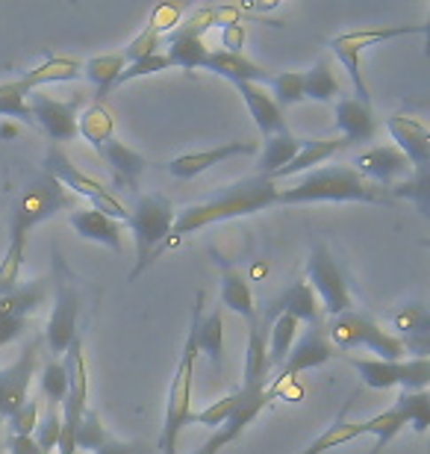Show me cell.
I'll return each mask as SVG.
<instances>
[{
	"label": "cell",
	"instance_id": "cell-1",
	"mask_svg": "<svg viewBox=\"0 0 430 454\" xmlns=\"http://www.w3.org/2000/svg\"><path fill=\"white\" fill-rule=\"evenodd\" d=\"M274 204H278V184H274L271 177H260V175L245 177L239 184L227 186L222 195L180 210L174 215V224H171L166 245H177L180 239H186V236H192L195 231H204V227L262 213Z\"/></svg>",
	"mask_w": 430,
	"mask_h": 454
},
{
	"label": "cell",
	"instance_id": "cell-2",
	"mask_svg": "<svg viewBox=\"0 0 430 454\" xmlns=\"http://www.w3.org/2000/svg\"><path fill=\"white\" fill-rule=\"evenodd\" d=\"M383 204L387 192L369 184L351 166H322L301 175L289 189H278V204Z\"/></svg>",
	"mask_w": 430,
	"mask_h": 454
},
{
	"label": "cell",
	"instance_id": "cell-3",
	"mask_svg": "<svg viewBox=\"0 0 430 454\" xmlns=\"http://www.w3.org/2000/svg\"><path fill=\"white\" fill-rule=\"evenodd\" d=\"M204 313V293H198L195 298V310H192V325L186 333V342H183L177 369L171 375V387H168V402H166V419H162V437H160V451L162 454H174L177 451V440L183 428L192 422V384H195V357H198V319Z\"/></svg>",
	"mask_w": 430,
	"mask_h": 454
},
{
	"label": "cell",
	"instance_id": "cell-4",
	"mask_svg": "<svg viewBox=\"0 0 430 454\" xmlns=\"http://www.w3.org/2000/svg\"><path fill=\"white\" fill-rule=\"evenodd\" d=\"M71 207V195L68 189L53 180L51 175H33L27 184L18 189L12 207H9V215H6V231H9V239H24L30 236L33 227H39L42 222L53 219L57 213L68 210Z\"/></svg>",
	"mask_w": 430,
	"mask_h": 454
},
{
	"label": "cell",
	"instance_id": "cell-5",
	"mask_svg": "<svg viewBox=\"0 0 430 454\" xmlns=\"http://www.w3.org/2000/svg\"><path fill=\"white\" fill-rule=\"evenodd\" d=\"M174 215L177 213H174V207L166 195H160V192L136 195V204L127 210V227H130L133 242H136V269L130 280L139 278L153 262V257L166 248Z\"/></svg>",
	"mask_w": 430,
	"mask_h": 454
},
{
	"label": "cell",
	"instance_id": "cell-6",
	"mask_svg": "<svg viewBox=\"0 0 430 454\" xmlns=\"http://www.w3.org/2000/svg\"><path fill=\"white\" fill-rule=\"evenodd\" d=\"M324 331L336 351L369 348L378 354V360H389V363L407 360V348H404V342H401V337L383 331L369 313L348 310L342 316H336Z\"/></svg>",
	"mask_w": 430,
	"mask_h": 454
},
{
	"label": "cell",
	"instance_id": "cell-7",
	"mask_svg": "<svg viewBox=\"0 0 430 454\" xmlns=\"http://www.w3.org/2000/svg\"><path fill=\"white\" fill-rule=\"evenodd\" d=\"M42 171L51 175L53 180H59L62 186L71 189L74 195L80 198H89L91 201V210L109 215L115 222H127V207L118 201V198L109 192V189L100 184V180L89 177L86 171H80L74 162L68 160V153L59 148V145H51L48 153H44V162H42Z\"/></svg>",
	"mask_w": 430,
	"mask_h": 454
},
{
	"label": "cell",
	"instance_id": "cell-8",
	"mask_svg": "<svg viewBox=\"0 0 430 454\" xmlns=\"http://www.w3.org/2000/svg\"><path fill=\"white\" fill-rule=\"evenodd\" d=\"M53 286H57V298H53V313L48 319V331H44V342H48L51 354H66V348L77 340V322H80V293L74 286V278L59 257V248H53Z\"/></svg>",
	"mask_w": 430,
	"mask_h": 454
},
{
	"label": "cell",
	"instance_id": "cell-9",
	"mask_svg": "<svg viewBox=\"0 0 430 454\" xmlns=\"http://www.w3.org/2000/svg\"><path fill=\"white\" fill-rule=\"evenodd\" d=\"M215 24H218V9L215 6H200L189 18H183L171 33L162 35L168 44V53H166L168 66L183 68V71H198L200 66H204V59L209 53L207 42H204V33Z\"/></svg>",
	"mask_w": 430,
	"mask_h": 454
},
{
	"label": "cell",
	"instance_id": "cell-10",
	"mask_svg": "<svg viewBox=\"0 0 430 454\" xmlns=\"http://www.w3.org/2000/svg\"><path fill=\"white\" fill-rule=\"evenodd\" d=\"M307 278H309V284H313L309 289H313L318 304H322V313H327L331 319L354 310V298H351V289H348V280L327 245H318V248L309 254Z\"/></svg>",
	"mask_w": 430,
	"mask_h": 454
},
{
	"label": "cell",
	"instance_id": "cell-11",
	"mask_svg": "<svg viewBox=\"0 0 430 454\" xmlns=\"http://www.w3.org/2000/svg\"><path fill=\"white\" fill-rule=\"evenodd\" d=\"M51 280L39 278L30 284H18L12 293L0 295V348L18 340L27 331L33 313H39V307L48 301Z\"/></svg>",
	"mask_w": 430,
	"mask_h": 454
},
{
	"label": "cell",
	"instance_id": "cell-12",
	"mask_svg": "<svg viewBox=\"0 0 430 454\" xmlns=\"http://www.w3.org/2000/svg\"><path fill=\"white\" fill-rule=\"evenodd\" d=\"M39 351L42 342L30 340L12 366L0 369V422H6L30 398V384L35 378V369H39Z\"/></svg>",
	"mask_w": 430,
	"mask_h": 454
},
{
	"label": "cell",
	"instance_id": "cell-13",
	"mask_svg": "<svg viewBox=\"0 0 430 454\" xmlns=\"http://www.w3.org/2000/svg\"><path fill=\"white\" fill-rule=\"evenodd\" d=\"M77 106L80 101H57V98L30 92L27 95V110L35 124L48 133L53 145L71 142L77 136Z\"/></svg>",
	"mask_w": 430,
	"mask_h": 454
},
{
	"label": "cell",
	"instance_id": "cell-14",
	"mask_svg": "<svg viewBox=\"0 0 430 454\" xmlns=\"http://www.w3.org/2000/svg\"><path fill=\"white\" fill-rule=\"evenodd\" d=\"M333 357H336V348L331 345V340H327L324 325H309L304 333H298L295 345H292V351L286 354V360H283L280 380H289L301 375V372L324 366V363Z\"/></svg>",
	"mask_w": 430,
	"mask_h": 454
},
{
	"label": "cell",
	"instance_id": "cell-15",
	"mask_svg": "<svg viewBox=\"0 0 430 454\" xmlns=\"http://www.w3.org/2000/svg\"><path fill=\"white\" fill-rule=\"evenodd\" d=\"M351 168L374 186H395L398 177H410V171H413L410 160L395 145H374V148L356 153Z\"/></svg>",
	"mask_w": 430,
	"mask_h": 454
},
{
	"label": "cell",
	"instance_id": "cell-16",
	"mask_svg": "<svg viewBox=\"0 0 430 454\" xmlns=\"http://www.w3.org/2000/svg\"><path fill=\"white\" fill-rule=\"evenodd\" d=\"M260 145L257 142H227V145H218V148H209V151H198V153H183V157H174L166 162V171L171 177L177 180H192L198 175H204L213 166L224 160H233V157H251L257 153Z\"/></svg>",
	"mask_w": 430,
	"mask_h": 454
},
{
	"label": "cell",
	"instance_id": "cell-17",
	"mask_svg": "<svg viewBox=\"0 0 430 454\" xmlns=\"http://www.w3.org/2000/svg\"><path fill=\"white\" fill-rule=\"evenodd\" d=\"M387 130L395 139V148L404 153L413 168H427L430 162V130L422 118L410 113H395L387 118Z\"/></svg>",
	"mask_w": 430,
	"mask_h": 454
},
{
	"label": "cell",
	"instance_id": "cell-18",
	"mask_svg": "<svg viewBox=\"0 0 430 454\" xmlns=\"http://www.w3.org/2000/svg\"><path fill=\"white\" fill-rule=\"evenodd\" d=\"M200 68L209 71V74H218V77L231 80L233 86H239V83H262L265 86V80L271 77L269 68L257 66V62L248 59L245 53H227L222 48L209 51Z\"/></svg>",
	"mask_w": 430,
	"mask_h": 454
},
{
	"label": "cell",
	"instance_id": "cell-19",
	"mask_svg": "<svg viewBox=\"0 0 430 454\" xmlns=\"http://www.w3.org/2000/svg\"><path fill=\"white\" fill-rule=\"evenodd\" d=\"M283 313L298 322H307V325H322V319H324L322 304H318V298L313 289H309L307 280H298V284H292L289 289H283V293L274 298V304L269 307L265 322H271L274 316H283Z\"/></svg>",
	"mask_w": 430,
	"mask_h": 454
},
{
	"label": "cell",
	"instance_id": "cell-20",
	"mask_svg": "<svg viewBox=\"0 0 430 454\" xmlns=\"http://www.w3.org/2000/svg\"><path fill=\"white\" fill-rule=\"evenodd\" d=\"M68 224L74 227L77 236H83L89 242H98V245H106L109 251L121 254L124 251V227L121 222L109 219V215L98 213V210H74L68 215Z\"/></svg>",
	"mask_w": 430,
	"mask_h": 454
},
{
	"label": "cell",
	"instance_id": "cell-21",
	"mask_svg": "<svg viewBox=\"0 0 430 454\" xmlns=\"http://www.w3.org/2000/svg\"><path fill=\"white\" fill-rule=\"evenodd\" d=\"M336 127L348 145L371 142L378 133V118L371 113V104H363L356 98H340L336 101Z\"/></svg>",
	"mask_w": 430,
	"mask_h": 454
},
{
	"label": "cell",
	"instance_id": "cell-22",
	"mask_svg": "<svg viewBox=\"0 0 430 454\" xmlns=\"http://www.w3.org/2000/svg\"><path fill=\"white\" fill-rule=\"evenodd\" d=\"M271 395H274L271 387H242L239 393H236V407H233L231 419L218 428L227 437V442H236L242 437L245 428L265 411V404L271 402Z\"/></svg>",
	"mask_w": 430,
	"mask_h": 454
},
{
	"label": "cell",
	"instance_id": "cell-23",
	"mask_svg": "<svg viewBox=\"0 0 430 454\" xmlns=\"http://www.w3.org/2000/svg\"><path fill=\"white\" fill-rule=\"evenodd\" d=\"M98 153L104 157L109 171H113L118 186H127L130 192L139 189V180L145 175V168H148V160H145L139 151L130 148V145L113 139V142H106L104 148H98Z\"/></svg>",
	"mask_w": 430,
	"mask_h": 454
},
{
	"label": "cell",
	"instance_id": "cell-24",
	"mask_svg": "<svg viewBox=\"0 0 430 454\" xmlns=\"http://www.w3.org/2000/svg\"><path fill=\"white\" fill-rule=\"evenodd\" d=\"M239 95L245 98V104H248V113L254 118V124H257V130L269 139V136H278L286 130V121H283V110L278 104L271 101L269 89L262 83H239Z\"/></svg>",
	"mask_w": 430,
	"mask_h": 454
},
{
	"label": "cell",
	"instance_id": "cell-25",
	"mask_svg": "<svg viewBox=\"0 0 430 454\" xmlns=\"http://www.w3.org/2000/svg\"><path fill=\"white\" fill-rule=\"evenodd\" d=\"M345 148H348V142L342 139V136H333V139H301V151L295 153V160H292L286 168H280L271 180L278 184V180H283V177L307 175V171L322 166V162L336 157V153L345 151Z\"/></svg>",
	"mask_w": 430,
	"mask_h": 454
},
{
	"label": "cell",
	"instance_id": "cell-26",
	"mask_svg": "<svg viewBox=\"0 0 430 454\" xmlns=\"http://www.w3.org/2000/svg\"><path fill=\"white\" fill-rule=\"evenodd\" d=\"M222 307H227V310H233V313H239L245 322H257L260 316H257V304H254V289L248 284V278L242 275L239 269H233V266H224L222 269Z\"/></svg>",
	"mask_w": 430,
	"mask_h": 454
},
{
	"label": "cell",
	"instance_id": "cell-27",
	"mask_svg": "<svg viewBox=\"0 0 430 454\" xmlns=\"http://www.w3.org/2000/svg\"><path fill=\"white\" fill-rule=\"evenodd\" d=\"M265 325L269 322H251L248 325V351H245V384L242 387H269L271 363H269V340H265Z\"/></svg>",
	"mask_w": 430,
	"mask_h": 454
},
{
	"label": "cell",
	"instance_id": "cell-28",
	"mask_svg": "<svg viewBox=\"0 0 430 454\" xmlns=\"http://www.w3.org/2000/svg\"><path fill=\"white\" fill-rule=\"evenodd\" d=\"M83 74V62L74 59V57H51L44 59L39 68L27 71L18 80L24 83L27 92H35L42 86H51V83H68V80H77Z\"/></svg>",
	"mask_w": 430,
	"mask_h": 454
},
{
	"label": "cell",
	"instance_id": "cell-29",
	"mask_svg": "<svg viewBox=\"0 0 430 454\" xmlns=\"http://www.w3.org/2000/svg\"><path fill=\"white\" fill-rule=\"evenodd\" d=\"M124 57L121 53H100L83 62V74L89 77V83L95 86V101L104 104V98L109 95V89L118 86V77L124 71Z\"/></svg>",
	"mask_w": 430,
	"mask_h": 454
},
{
	"label": "cell",
	"instance_id": "cell-30",
	"mask_svg": "<svg viewBox=\"0 0 430 454\" xmlns=\"http://www.w3.org/2000/svg\"><path fill=\"white\" fill-rule=\"evenodd\" d=\"M301 151V139L292 133H278V136H269L265 139V151L260 157V166H257V175L260 177H274L280 168H286L292 160H295V153Z\"/></svg>",
	"mask_w": 430,
	"mask_h": 454
},
{
	"label": "cell",
	"instance_id": "cell-31",
	"mask_svg": "<svg viewBox=\"0 0 430 454\" xmlns=\"http://www.w3.org/2000/svg\"><path fill=\"white\" fill-rule=\"evenodd\" d=\"M307 98L309 101H322V104L340 101L342 98V86H340V80H336L327 57L318 59L309 71H304V101Z\"/></svg>",
	"mask_w": 430,
	"mask_h": 454
},
{
	"label": "cell",
	"instance_id": "cell-32",
	"mask_svg": "<svg viewBox=\"0 0 430 454\" xmlns=\"http://www.w3.org/2000/svg\"><path fill=\"white\" fill-rule=\"evenodd\" d=\"M77 133L91 145V148H104L106 142H113L115 136V118L109 113L106 104H91L89 110L80 115L77 121Z\"/></svg>",
	"mask_w": 430,
	"mask_h": 454
},
{
	"label": "cell",
	"instance_id": "cell-33",
	"mask_svg": "<svg viewBox=\"0 0 430 454\" xmlns=\"http://www.w3.org/2000/svg\"><path fill=\"white\" fill-rule=\"evenodd\" d=\"M195 337H198V351H204L209 363L222 369V363H224V316H222V310H213L207 316L200 313Z\"/></svg>",
	"mask_w": 430,
	"mask_h": 454
},
{
	"label": "cell",
	"instance_id": "cell-34",
	"mask_svg": "<svg viewBox=\"0 0 430 454\" xmlns=\"http://www.w3.org/2000/svg\"><path fill=\"white\" fill-rule=\"evenodd\" d=\"M348 363L356 369L363 384L371 389H392V387H398V380H401V360L389 363L378 357H348Z\"/></svg>",
	"mask_w": 430,
	"mask_h": 454
},
{
	"label": "cell",
	"instance_id": "cell-35",
	"mask_svg": "<svg viewBox=\"0 0 430 454\" xmlns=\"http://www.w3.org/2000/svg\"><path fill=\"white\" fill-rule=\"evenodd\" d=\"M331 51L336 53V59L342 62L348 77H351V83L356 89V101L363 104H371V95H369V83H365V74H363V51L356 48V44L345 42V35H336V39H331Z\"/></svg>",
	"mask_w": 430,
	"mask_h": 454
},
{
	"label": "cell",
	"instance_id": "cell-36",
	"mask_svg": "<svg viewBox=\"0 0 430 454\" xmlns=\"http://www.w3.org/2000/svg\"><path fill=\"white\" fill-rule=\"evenodd\" d=\"M269 325H271V331H269V363L271 366H283V360H286V354L292 351V345H295V340H298L301 322L283 313V316H274Z\"/></svg>",
	"mask_w": 430,
	"mask_h": 454
},
{
	"label": "cell",
	"instance_id": "cell-37",
	"mask_svg": "<svg viewBox=\"0 0 430 454\" xmlns=\"http://www.w3.org/2000/svg\"><path fill=\"white\" fill-rule=\"evenodd\" d=\"M265 89H269L271 101L280 106H295L304 101V71H280V74H271L265 80Z\"/></svg>",
	"mask_w": 430,
	"mask_h": 454
},
{
	"label": "cell",
	"instance_id": "cell-38",
	"mask_svg": "<svg viewBox=\"0 0 430 454\" xmlns=\"http://www.w3.org/2000/svg\"><path fill=\"white\" fill-rule=\"evenodd\" d=\"M404 428H407V422H404V416H401V413L395 411V407H389V411H383V413H378V416H371L369 422H363V431H365V434H371V437H374V449H371V454H380V451L387 449L389 442L395 440Z\"/></svg>",
	"mask_w": 430,
	"mask_h": 454
},
{
	"label": "cell",
	"instance_id": "cell-39",
	"mask_svg": "<svg viewBox=\"0 0 430 454\" xmlns=\"http://www.w3.org/2000/svg\"><path fill=\"white\" fill-rule=\"evenodd\" d=\"M356 437H365L363 422H342V419H336L331 428L322 434V437H316L304 451H298V454H327V451L340 449V446H345V442H351Z\"/></svg>",
	"mask_w": 430,
	"mask_h": 454
},
{
	"label": "cell",
	"instance_id": "cell-40",
	"mask_svg": "<svg viewBox=\"0 0 430 454\" xmlns=\"http://www.w3.org/2000/svg\"><path fill=\"white\" fill-rule=\"evenodd\" d=\"M392 407L404 416V422L416 434L427 431V425H430V395H427V389H425V393H401Z\"/></svg>",
	"mask_w": 430,
	"mask_h": 454
},
{
	"label": "cell",
	"instance_id": "cell-41",
	"mask_svg": "<svg viewBox=\"0 0 430 454\" xmlns=\"http://www.w3.org/2000/svg\"><path fill=\"white\" fill-rule=\"evenodd\" d=\"M106 440H109V431L104 419H100V413L86 407L83 419H80V428H77V451H98Z\"/></svg>",
	"mask_w": 430,
	"mask_h": 454
},
{
	"label": "cell",
	"instance_id": "cell-42",
	"mask_svg": "<svg viewBox=\"0 0 430 454\" xmlns=\"http://www.w3.org/2000/svg\"><path fill=\"white\" fill-rule=\"evenodd\" d=\"M59 431H62V413L57 404H48L44 416H39V425L33 431L35 446L42 449V454H53V449L59 446Z\"/></svg>",
	"mask_w": 430,
	"mask_h": 454
},
{
	"label": "cell",
	"instance_id": "cell-43",
	"mask_svg": "<svg viewBox=\"0 0 430 454\" xmlns=\"http://www.w3.org/2000/svg\"><path fill=\"white\" fill-rule=\"evenodd\" d=\"M389 195L410 198V201L418 204L422 215H427V204H430V175H427V168H416V175L407 177L404 184L389 186Z\"/></svg>",
	"mask_w": 430,
	"mask_h": 454
},
{
	"label": "cell",
	"instance_id": "cell-44",
	"mask_svg": "<svg viewBox=\"0 0 430 454\" xmlns=\"http://www.w3.org/2000/svg\"><path fill=\"white\" fill-rule=\"evenodd\" d=\"M430 384V357H407L401 360L398 387L404 393H425Z\"/></svg>",
	"mask_w": 430,
	"mask_h": 454
},
{
	"label": "cell",
	"instance_id": "cell-45",
	"mask_svg": "<svg viewBox=\"0 0 430 454\" xmlns=\"http://www.w3.org/2000/svg\"><path fill=\"white\" fill-rule=\"evenodd\" d=\"M42 393L48 398V404H62L68 395V372L62 363H48L42 369Z\"/></svg>",
	"mask_w": 430,
	"mask_h": 454
},
{
	"label": "cell",
	"instance_id": "cell-46",
	"mask_svg": "<svg viewBox=\"0 0 430 454\" xmlns=\"http://www.w3.org/2000/svg\"><path fill=\"white\" fill-rule=\"evenodd\" d=\"M39 416H42V407L39 402H33V398H27V402L18 407V411L9 416V437H33L35 425H39Z\"/></svg>",
	"mask_w": 430,
	"mask_h": 454
},
{
	"label": "cell",
	"instance_id": "cell-47",
	"mask_svg": "<svg viewBox=\"0 0 430 454\" xmlns=\"http://www.w3.org/2000/svg\"><path fill=\"white\" fill-rule=\"evenodd\" d=\"M160 44H162V33L157 30V27H145V30L136 35V39L127 44V48L121 51V57L124 62L130 66V62L136 59H145V57H151V53H160Z\"/></svg>",
	"mask_w": 430,
	"mask_h": 454
},
{
	"label": "cell",
	"instance_id": "cell-48",
	"mask_svg": "<svg viewBox=\"0 0 430 454\" xmlns=\"http://www.w3.org/2000/svg\"><path fill=\"white\" fill-rule=\"evenodd\" d=\"M398 331H404V337H416V333H430V316L425 307L418 304H410V307H401V310L392 316Z\"/></svg>",
	"mask_w": 430,
	"mask_h": 454
},
{
	"label": "cell",
	"instance_id": "cell-49",
	"mask_svg": "<svg viewBox=\"0 0 430 454\" xmlns=\"http://www.w3.org/2000/svg\"><path fill=\"white\" fill-rule=\"evenodd\" d=\"M166 68H171L166 53H151V57L136 59V62H130V66H124L121 77H118V86L130 83V80H139V77H148V74H157V71H166Z\"/></svg>",
	"mask_w": 430,
	"mask_h": 454
},
{
	"label": "cell",
	"instance_id": "cell-50",
	"mask_svg": "<svg viewBox=\"0 0 430 454\" xmlns=\"http://www.w3.org/2000/svg\"><path fill=\"white\" fill-rule=\"evenodd\" d=\"M233 407H236V393H233V395H227V398H222V402H215L213 407H207V411L195 413V416H192V422L209 425V428H222V425H224L227 419H231Z\"/></svg>",
	"mask_w": 430,
	"mask_h": 454
},
{
	"label": "cell",
	"instance_id": "cell-51",
	"mask_svg": "<svg viewBox=\"0 0 430 454\" xmlns=\"http://www.w3.org/2000/svg\"><path fill=\"white\" fill-rule=\"evenodd\" d=\"M180 15H183V6H171V4H160L157 9H153V15H151V27H157V30L166 35L171 33L174 27L180 24Z\"/></svg>",
	"mask_w": 430,
	"mask_h": 454
},
{
	"label": "cell",
	"instance_id": "cell-52",
	"mask_svg": "<svg viewBox=\"0 0 430 454\" xmlns=\"http://www.w3.org/2000/svg\"><path fill=\"white\" fill-rule=\"evenodd\" d=\"M95 454H151V446L142 440H115L109 437Z\"/></svg>",
	"mask_w": 430,
	"mask_h": 454
},
{
	"label": "cell",
	"instance_id": "cell-53",
	"mask_svg": "<svg viewBox=\"0 0 430 454\" xmlns=\"http://www.w3.org/2000/svg\"><path fill=\"white\" fill-rule=\"evenodd\" d=\"M242 44H245V27H242V21L224 24L222 27V51H227V53H242Z\"/></svg>",
	"mask_w": 430,
	"mask_h": 454
},
{
	"label": "cell",
	"instance_id": "cell-54",
	"mask_svg": "<svg viewBox=\"0 0 430 454\" xmlns=\"http://www.w3.org/2000/svg\"><path fill=\"white\" fill-rule=\"evenodd\" d=\"M4 449H9V454H42L33 437H6Z\"/></svg>",
	"mask_w": 430,
	"mask_h": 454
},
{
	"label": "cell",
	"instance_id": "cell-55",
	"mask_svg": "<svg viewBox=\"0 0 430 454\" xmlns=\"http://www.w3.org/2000/svg\"><path fill=\"white\" fill-rule=\"evenodd\" d=\"M227 446H231V442H227L224 434H222V431H215L213 437H209V440L204 442V446L195 449L192 454H222V449H227Z\"/></svg>",
	"mask_w": 430,
	"mask_h": 454
},
{
	"label": "cell",
	"instance_id": "cell-56",
	"mask_svg": "<svg viewBox=\"0 0 430 454\" xmlns=\"http://www.w3.org/2000/svg\"><path fill=\"white\" fill-rule=\"evenodd\" d=\"M0 449H4V422H0Z\"/></svg>",
	"mask_w": 430,
	"mask_h": 454
},
{
	"label": "cell",
	"instance_id": "cell-57",
	"mask_svg": "<svg viewBox=\"0 0 430 454\" xmlns=\"http://www.w3.org/2000/svg\"><path fill=\"white\" fill-rule=\"evenodd\" d=\"M0 454H4V449H0Z\"/></svg>",
	"mask_w": 430,
	"mask_h": 454
}]
</instances>
